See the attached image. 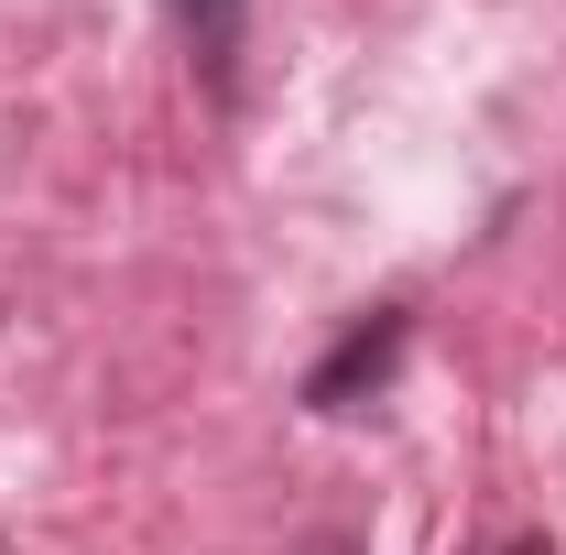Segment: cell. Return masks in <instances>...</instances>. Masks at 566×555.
I'll return each instance as SVG.
<instances>
[{
  "mask_svg": "<svg viewBox=\"0 0 566 555\" xmlns=\"http://www.w3.org/2000/svg\"><path fill=\"white\" fill-rule=\"evenodd\" d=\"M164 22L186 33L197 76L229 98V87H240V44H251V0H164Z\"/></svg>",
  "mask_w": 566,
  "mask_h": 555,
  "instance_id": "2",
  "label": "cell"
},
{
  "mask_svg": "<svg viewBox=\"0 0 566 555\" xmlns=\"http://www.w3.org/2000/svg\"><path fill=\"white\" fill-rule=\"evenodd\" d=\"M403 338H415V327H403V305H370L349 338L305 370V415H359V404H381V392H392V370H403Z\"/></svg>",
  "mask_w": 566,
  "mask_h": 555,
  "instance_id": "1",
  "label": "cell"
},
{
  "mask_svg": "<svg viewBox=\"0 0 566 555\" xmlns=\"http://www.w3.org/2000/svg\"><path fill=\"white\" fill-rule=\"evenodd\" d=\"M501 555H556V545H545V534H523V545H501Z\"/></svg>",
  "mask_w": 566,
  "mask_h": 555,
  "instance_id": "3",
  "label": "cell"
}]
</instances>
